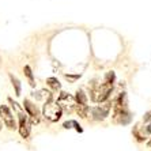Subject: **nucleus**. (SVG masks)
Listing matches in <instances>:
<instances>
[{
    "label": "nucleus",
    "mask_w": 151,
    "mask_h": 151,
    "mask_svg": "<svg viewBox=\"0 0 151 151\" xmlns=\"http://www.w3.org/2000/svg\"><path fill=\"white\" fill-rule=\"evenodd\" d=\"M113 82H114V72H108L104 83L94 86L91 90V99L94 102H104L109 98L113 90Z\"/></svg>",
    "instance_id": "obj_1"
},
{
    "label": "nucleus",
    "mask_w": 151,
    "mask_h": 151,
    "mask_svg": "<svg viewBox=\"0 0 151 151\" xmlns=\"http://www.w3.org/2000/svg\"><path fill=\"white\" fill-rule=\"evenodd\" d=\"M114 121L119 124H128L131 121V113L127 108V95L125 93H120L119 98L114 102Z\"/></svg>",
    "instance_id": "obj_2"
},
{
    "label": "nucleus",
    "mask_w": 151,
    "mask_h": 151,
    "mask_svg": "<svg viewBox=\"0 0 151 151\" xmlns=\"http://www.w3.org/2000/svg\"><path fill=\"white\" fill-rule=\"evenodd\" d=\"M44 117H45L46 120H49V121H52V123H55V121H59L60 117H61V113H63V110L60 109V106L57 105L56 102H53L52 98H49L48 101L45 102V105H44Z\"/></svg>",
    "instance_id": "obj_3"
},
{
    "label": "nucleus",
    "mask_w": 151,
    "mask_h": 151,
    "mask_svg": "<svg viewBox=\"0 0 151 151\" xmlns=\"http://www.w3.org/2000/svg\"><path fill=\"white\" fill-rule=\"evenodd\" d=\"M0 119H1V121L6 124V127H7V128H10V129H15V128H17L15 119H14V116H12L11 110L8 109L7 105H1V106H0Z\"/></svg>",
    "instance_id": "obj_4"
},
{
    "label": "nucleus",
    "mask_w": 151,
    "mask_h": 151,
    "mask_svg": "<svg viewBox=\"0 0 151 151\" xmlns=\"http://www.w3.org/2000/svg\"><path fill=\"white\" fill-rule=\"evenodd\" d=\"M57 105L60 106V109L63 110H68V112H72L74 110V108L76 106V104H75V99L71 97L70 94H67V93H61L60 94V97L57 98Z\"/></svg>",
    "instance_id": "obj_5"
},
{
    "label": "nucleus",
    "mask_w": 151,
    "mask_h": 151,
    "mask_svg": "<svg viewBox=\"0 0 151 151\" xmlns=\"http://www.w3.org/2000/svg\"><path fill=\"white\" fill-rule=\"evenodd\" d=\"M110 112V104H105V105H99L95 106L91 109V114L95 120H104L109 116Z\"/></svg>",
    "instance_id": "obj_6"
},
{
    "label": "nucleus",
    "mask_w": 151,
    "mask_h": 151,
    "mask_svg": "<svg viewBox=\"0 0 151 151\" xmlns=\"http://www.w3.org/2000/svg\"><path fill=\"white\" fill-rule=\"evenodd\" d=\"M23 106H25V110L27 112V114L30 117H32V121L33 123H38L40 120V112L38 109H37V106L34 105V104H32V102L29 101V99H25V102H23Z\"/></svg>",
    "instance_id": "obj_7"
},
{
    "label": "nucleus",
    "mask_w": 151,
    "mask_h": 151,
    "mask_svg": "<svg viewBox=\"0 0 151 151\" xmlns=\"http://www.w3.org/2000/svg\"><path fill=\"white\" fill-rule=\"evenodd\" d=\"M19 132H21L22 137H27L29 132H30V127L27 124L25 113H22V112H19Z\"/></svg>",
    "instance_id": "obj_8"
},
{
    "label": "nucleus",
    "mask_w": 151,
    "mask_h": 151,
    "mask_svg": "<svg viewBox=\"0 0 151 151\" xmlns=\"http://www.w3.org/2000/svg\"><path fill=\"white\" fill-rule=\"evenodd\" d=\"M75 99H76V105H83V106H87V97L84 94L82 90H78L76 95H75Z\"/></svg>",
    "instance_id": "obj_9"
},
{
    "label": "nucleus",
    "mask_w": 151,
    "mask_h": 151,
    "mask_svg": "<svg viewBox=\"0 0 151 151\" xmlns=\"http://www.w3.org/2000/svg\"><path fill=\"white\" fill-rule=\"evenodd\" d=\"M10 79H11V82H12V86L15 87V93H17V95H21V91H22V88H21V82L18 81V79L14 76V75H10Z\"/></svg>",
    "instance_id": "obj_10"
},
{
    "label": "nucleus",
    "mask_w": 151,
    "mask_h": 151,
    "mask_svg": "<svg viewBox=\"0 0 151 151\" xmlns=\"http://www.w3.org/2000/svg\"><path fill=\"white\" fill-rule=\"evenodd\" d=\"M46 83H48V86H49L50 88H53V90H59L60 88V82L57 81L56 78H48V79H46Z\"/></svg>",
    "instance_id": "obj_11"
},
{
    "label": "nucleus",
    "mask_w": 151,
    "mask_h": 151,
    "mask_svg": "<svg viewBox=\"0 0 151 151\" xmlns=\"http://www.w3.org/2000/svg\"><path fill=\"white\" fill-rule=\"evenodd\" d=\"M71 125H74L75 129H76L78 132H82L81 125H79V124H78L75 120H71V121H67V123H64V128H71Z\"/></svg>",
    "instance_id": "obj_12"
},
{
    "label": "nucleus",
    "mask_w": 151,
    "mask_h": 151,
    "mask_svg": "<svg viewBox=\"0 0 151 151\" xmlns=\"http://www.w3.org/2000/svg\"><path fill=\"white\" fill-rule=\"evenodd\" d=\"M25 74H26V76L29 78L30 84H32V86H34V76H33V72H32V70H30V67H29V65H26V67H25Z\"/></svg>",
    "instance_id": "obj_13"
},
{
    "label": "nucleus",
    "mask_w": 151,
    "mask_h": 151,
    "mask_svg": "<svg viewBox=\"0 0 151 151\" xmlns=\"http://www.w3.org/2000/svg\"><path fill=\"white\" fill-rule=\"evenodd\" d=\"M1 127H3V123H1V119H0V129H1Z\"/></svg>",
    "instance_id": "obj_14"
}]
</instances>
